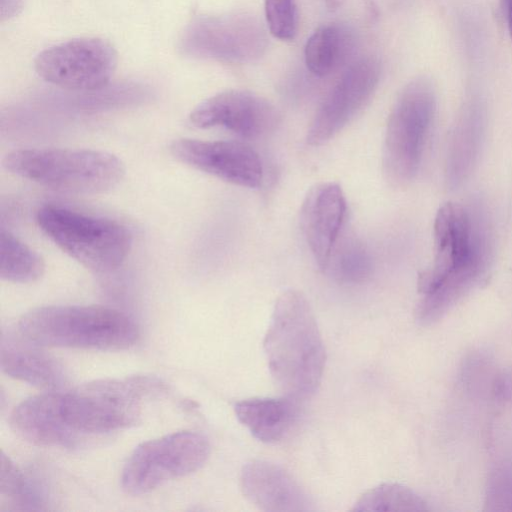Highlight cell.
Returning a JSON list of instances; mask_svg holds the SVG:
<instances>
[{"label":"cell","instance_id":"cell-3","mask_svg":"<svg viewBox=\"0 0 512 512\" xmlns=\"http://www.w3.org/2000/svg\"><path fill=\"white\" fill-rule=\"evenodd\" d=\"M2 165L21 178L76 195L109 191L125 174L124 164L118 157L90 149H18L9 152Z\"/></svg>","mask_w":512,"mask_h":512},{"label":"cell","instance_id":"cell-8","mask_svg":"<svg viewBox=\"0 0 512 512\" xmlns=\"http://www.w3.org/2000/svg\"><path fill=\"white\" fill-rule=\"evenodd\" d=\"M209 454L207 438L193 431L143 442L134 449L122 470V488L130 495L146 494L169 480L195 472Z\"/></svg>","mask_w":512,"mask_h":512},{"label":"cell","instance_id":"cell-23","mask_svg":"<svg viewBox=\"0 0 512 512\" xmlns=\"http://www.w3.org/2000/svg\"><path fill=\"white\" fill-rule=\"evenodd\" d=\"M326 270L340 283L358 284L370 277L372 259L361 242L347 238L335 245Z\"/></svg>","mask_w":512,"mask_h":512},{"label":"cell","instance_id":"cell-21","mask_svg":"<svg viewBox=\"0 0 512 512\" xmlns=\"http://www.w3.org/2000/svg\"><path fill=\"white\" fill-rule=\"evenodd\" d=\"M0 503L8 510H40L43 490L3 452L0 460Z\"/></svg>","mask_w":512,"mask_h":512},{"label":"cell","instance_id":"cell-14","mask_svg":"<svg viewBox=\"0 0 512 512\" xmlns=\"http://www.w3.org/2000/svg\"><path fill=\"white\" fill-rule=\"evenodd\" d=\"M243 495L266 512H306L312 503L299 483L284 468L265 460L245 464L240 476Z\"/></svg>","mask_w":512,"mask_h":512},{"label":"cell","instance_id":"cell-11","mask_svg":"<svg viewBox=\"0 0 512 512\" xmlns=\"http://www.w3.org/2000/svg\"><path fill=\"white\" fill-rule=\"evenodd\" d=\"M190 122L198 128L221 127L247 139L272 133L281 115L267 99L245 90H228L194 108Z\"/></svg>","mask_w":512,"mask_h":512},{"label":"cell","instance_id":"cell-16","mask_svg":"<svg viewBox=\"0 0 512 512\" xmlns=\"http://www.w3.org/2000/svg\"><path fill=\"white\" fill-rule=\"evenodd\" d=\"M19 340L2 336L0 367L16 379L38 388L56 391L67 382V374L56 359Z\"/></svg>","mask_w":512,"mask_h":512},{"label":"cell","instance_id":"cell-9","mask_svg":"<svg viewBox=\"0 0 512 512\" xmlns=\"http://www.w3.org/2000/svg\"><path fill=\"white\" fill-rule=\"evenodd\" d=\"M117 60V52L108 41L77 38L40 52L35 59V70L43 80L55 86L91 91L110 81Z\"/></svg>","mask_w":512,"mask_h":512},{"label":"cell","instance_id":"cell-2","mask_svg":"<svg viewBox=\"0 0 512 512\" xmlns=\"http://www.w3.org/2000/svg\"><path fill=\"white\" fill-rule=\"evenodd\" d=\"M18 332L36 346L124 350L140 332L127 314L97 305H52L32 309L18 321Z\"/></svg>","mask_w":512,"mask_h":512},{"label":"cell","instance_id":"cell-6","mask_svg":"<svg viewBox=\"0 0 512 512\" xmlns=\"http://www.w3.org/2000/svg\"><path fill=\"white\" fill-rule=\"evenodd\" d=\"M436 111V91L427 77L410 81L388 117L382 168L386 180L403 187L416 176Z\"/></svg>","mask_w":512,"mask_h":512},{"label":"cell","instance_id":"cell-26","mask_svg":"<svg viewBox=\"0 0 512 512\" xmlns=\"http://www.w3.org/2000/svg\"><path fill=\"white\" fill-rule=\"evenodd\" d=\"M504 12L506 15L507 26L512 41V0H503Z\"/></svg>","mask_w":512,"mask_h":512},{"label":"cell","instance_id":"cell-13","mask_svg":"<svg viewBox=\"0 0 512 512\" xmlns=\"http://www.w3.org/2000/svg\"><path fill=\"white\" fill-rule=\"evenodd\" d=\"M341 186L322 182L307 192L300 210V226L318 267L325 271L346 216Z\"/></svg>","mask_w":512,"mask_h":512},{"label":"cell","instance_id":"cell-15","mask_svg":"<svg viewBox=\"0 0 512 512\" xmlns=\"http://www.w3.org/2000/svg\"><path fill=\"white\" fill-rule=\"evenodd\" d=\"M10 422L19 436L38 446L72 447L78 435L63 417L59 391L23 400L14 408Z\"/></svg>","mask_w":512,"mask_h":512},{"label":"cell","instance_id":"cell-22","mask_svg":"<svg viewBox=\"0 0 512 512\" xmlns=\"http://www.w3.org/2000/svg\"><path fill=\"white\" fill-rule=\"evenodd\" d=\"M427 510H429L428 504L421 496L398 483H383L366 491L351 509L354 512Z\"/></svg>","mask_w":512,"mask_h":512},{"label":"cell","instance_id":"cell-12","mask_svg":"<svg viewBox=\"0 0 512 512\" xmlns=\"http://www.w3.org/2000/svg\"><path fill=\"white\" fill-rule=\"evenodd\" d=\"M170 153L190 167L241 187L257 188L263 179L258 153L239 141L178 139L171 143Z\"/></svg>","mask_w":512,"mask_h":512},{"label":"cell","instance_id":"cell-24","mask_svg":"<svg viewBox=\"0 0 512 512\" xmlns=\"http://www.w3.org/2000/svg\"><path fill=\"white\" fill-rule=\"evenodd\" d=\"M265 17L270 33L283 41L293 40L297 31L294 0H265Z\"/></svg>","mask_w":512,"mask_h":512},{"label":"cell","instance_id":"cell-18","mask_svg":"<svg viewBox=\"0 0 512 512\" xmlns=\"http://www.w3.org/2000/svg\"><path fill=\"white\" fill-rule=\"evenodd\" d=\"M211 38L206 50L226 60L250 61L258 58L266 47L264 31L259 23L245 15H236L207 23Z\"/></svg>","mask_w":512,"mask_h":512},{"label":"cell","instance_id":"cell-4","mask_svg":"<svg viewBox=\"0 0 512 512\" xmlns=\"http://www.w3.org/2000/svg\"><path fill=\"white\" fill-rule=\"evenodd\" d=\"M155 377L101 379L62 393V414L77 433H104L136 424L152 396L163 392Z\"/></svg>","mask_w":512,"mask_h":512},{"label":"cell","instance_id":"cell-20","mask_svg":"<svg viewBox=\"0 0 512 512\" xmlns=\"http://www.w3.org/2000/svg\"><path fill=\"white\" fill-rule=\"evenodd\" d=\"M43 258L12 233L0 231V277L13 283H31L44 273Z\"/></svg>","mask_w":512,"mask_h":512},{"label":"cell","instance_id":"cell-5","mask_svg":"<svg viewBox=\"0 0 512 512\" xmlns=\"http://www.w3.org/2000/svg\"><path fill=\"white\" fill-rule=\"evenodd\" d=\"M36 221L60 249L97 273L118 269L132 247L130 230L111 219L45 205L38 210Z\"/></svg>","mask_w":512,"mask_h":512},{"label":"cell","instance_id":"cell-17","mask_svg":"<svg viewBox=\"0 0 512 512\" xmlns=\"http://www.w3.org/2000/svg\"><path fill=\"white\" fill-rule=\"evenodd\" d=\"M300 401L281 398H250L238 401L234 411L238 420L259 441L277 443L294 428L300 417Z\"/></svg>","mask_w":512,"mask_h":512},{"label":"cell","instance_id":"cell-7","mask_svg":"<svg viewBox=\"0 0 512 512\" xmlns=\"http://www.w3.org/2000/svg\"><path fill=\"white\" fill-rule=\"evenodd\" d=\"M481 249L473 238L469 213L458 203L447 202L437 211L434 221V261L418 276L422 295L442 286L465 296L481 274Z\"/></svg>","mask_w":512,"mask_h":512},{"label":"cell","instance_id":"cell-27","mask_svg":"<svg viewBox=\"0 0 512 512\" xmlns=\"http://www.w3.org/2000/svg\"><path fill=\"white\" fill-rule=\"evenodd\" d=\"M326 4V6L330 9V10H335L338 6V1L337 0H323Z\"/></svg>","mask_w":512,"mask_h":512},{"label":"cell","instance_id":"cell-25","mask_svg":"<svg viewBox=\"0 0 512 512\" xmlns=\"http://www.w3.org/2000/svg\"><path fill=\"white\" fill-rule=\"evenodd\" d=\"M22 7V0H7V4L2 6L1 18L2 21L13 17L18 13V10Z\"/></svg>","mask_w":512,"mask_h":512},{"label":"cell","instance_id":"cell-1","mask_svg":"<svg viewBox=\"0 0 512 512\" xmlns=\"http://www.w3.org/2000/svg\"><path fill=\"white\" fill-rule=\"evenodd\" d=\"M263 348L271 377L285 396L303 401L315 394L326 354L314 313L300 291L288 289L277 298Z\"/></svg>","mask_w":512,"mask_h":512},{"label":"cell","instance_id":"cell-19","mask_svg":"<svg viewBox=\"0 0 512 512\" xmlns=\"http://www.w3.org/2000/svg\"><path fill=\"white\" fill-rule=\"evenodd\" d=\"M354 38L351 31L336 23L319 27L305 46L307 68L318 77L335 72L353 51Z\"/></svg>","mask_w":512,"mask_h":512},{"label":"cell","instance_id":"cell-10","mask_svg":"<svg viewBox=\"0 0 512 512\" xmlns=\"http://www.w3.org/2000/svg\"><path fill=\"white\" fill-rule=\"evenodd\" d=\"M380 78V64L372 57L350 65L318 108L307 132V143L319 146L341 131L362 110Z\"/></svg>","mask_w":512,"mask_h":512}]
</instances>
